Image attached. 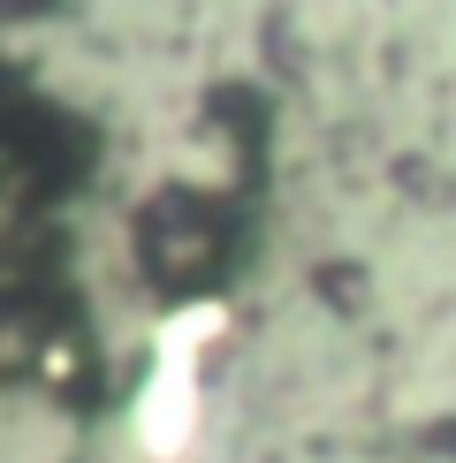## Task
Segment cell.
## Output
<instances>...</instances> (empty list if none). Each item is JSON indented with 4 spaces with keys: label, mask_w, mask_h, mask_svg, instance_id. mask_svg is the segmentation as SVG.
Wrapping results in <instances>:
<instances>
[{
    "label": "cell",
    "mask_w": 456,
    "mask_h": 463,
    "mask_svg": "<svg viewBox=\"0 0 456 463\" xmlns=\"http://www.w3.org/2000/svg\"><path fill=\"white\" fill-rule=\"evenodd\" d=\"M205 326H221V312H183L160 326L152 342V373H145V395H138V433L152 456H176L190 440V418H198V350H205Z\"/></svg>",
    "instance_id": "obj_1"
}]
</instances>
